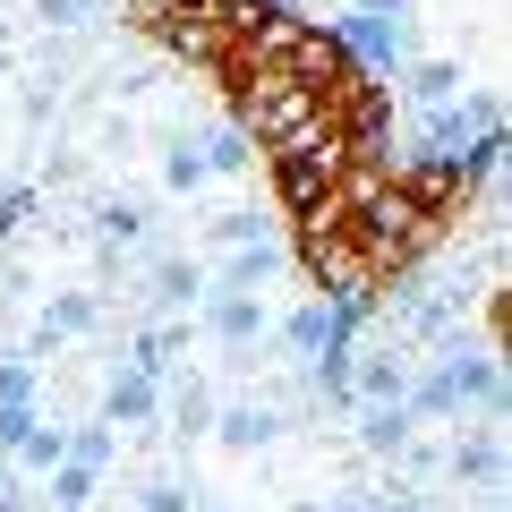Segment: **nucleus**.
<instances>
[{
  "label": "nucleus",
  "mask_w": 512,
  "mask_h": 512,
  "mask_svg": "<svg viewBox=\"0 0 512 512\" xmlns=\"http://www.w3.org/2000/svg\"><path fill=\"white\" fill-rule=\"evenodd\" d=\"M436 376H444V393H453V410H470V402L504 410V367H495V350L444 342V350H436Z\"/></svg>",
  "instance_id": "nucleus-1"
},
{
  "label": "nucleus",
  "mask_w": 512,
  "mask_h": 512,
  "mask_svg": "<svg viewBox=\"0 0 512 512\" xmlns=\"http://www.w3.org/2000/svg\"><path fill=\"white\" fill-rule=\"evenodd\" d=\"M205 333H214L222 350H256L274 333V308H265V299H239V291H205Z\"/></svg>",
  "instance_id": "nucleus-2"
},
{
  "label": "nucleus",
  "mask_w": 512,
  "mask_h": 512,
  "mask_svg": "<svg viewBox=\"0 0 512 512\" xmlns=\"http://www.w3.org/2000/svg\"><path fill=\"white\" fill-rule=\"evenodd\" d=\"M333 43H342L350 60H367L376 77H402V69H410V35H402V26H376V18H342V26H333Z\"/></svg>",
  "instance_id": "nucleus-3"
},
{
  "label": "nucleus",
  "mask_w": 512,
  "mask_h": 512,
  "mask_svg": "<svg viewBox=\"0 0 512 512\" xmlns=\"http://www.w3.org/2000/svg\"><path fill=\"white\" fill-rule=\"evenodd\" d=\"M205 436L222 444V453H265V444L282 436V410L274 402H214V427Z\"/></svg>",
  "instance_id": "nucleus-4"
},
{
  "label": "nucleus",
  "mask_w": 512,
  "mask_h": 512,
  "mask_svg": "<svg viewBox=\"0 0 512 512\" xmlns=\"http://www.w3.org/2000/svg\"><path fill=\"white\" fill-rule=\"evenodd\" d=\"M146 419H163V376L120 367V376L103 384V427H146Z\"/></svg>",
  "instance_id": "nucleus-5"
},
{
  "label": "nucleus",
  "mask_w": 512,
  "mask_h": 512,
  "mask_svg": "<svg viewBox=\"0 0 512 512\" xmlns=\"http://www.w3.org/2000/svg\"><path fill=\"white\" fill-rule=\"evenodd\" d=\"M350 325H359V316H342V308H325V299H299V308L282 316V350H299V359H316V350H333V342H350Z\"/></svg>",
  "instance_id": "nucleus-6"
},
{
  "label": "nucleus",
  "mask_w": 512,
  "mask_h": 512,
  "mask_svg": "<svg viewBox=\"0 0 512 512\" xmlns=\"http://www.w3.org/2000/svg\"><path fill=\"white\" fill-rule=\"evenodd\" d=\"M86 333H103V291H52V308H43V325H35V350L86 342Z\"/></svg>",
  "instance_id": "nucleus-7"
},
{
  "label": "nucleus",
  "mask_w": 512,
  "mask_h": 512,
  "mask_svg": "<svg viewBox=\"0 0 512 512\" xmlns=\"http://www.w3.org/2000/svg\"><path fill=\"white\" fill-rule=\"evenodd\" d=\"M291 256H282V239H256V248H231L214 265V291H239V299H265V282L282 274Z\"/></svg>",
  "instance_id": "nucleus-8"
},
{
  "label": "nucleus",
  "mask_w": 512,
  "mask_h": 512,
  "mask_svg": "<svg viewBox=\"0 0 512 512\" xmlns=\"http://www.w3.org/2000/svg\"><path fill=\"white\" fill-rule=\"evenodd\" d=\"M410 436H419V419H410V402H367V410H359V453L393 461V453H402Z\"/></svg>",
  "instance_id": "nucleus-9"
},
{
  "label": "nucleus",
  "mask_w": 512,
  "mask_h": 512,
  "mask_svg": "<svg viewBox=\"0 0 512 512\" xmlns=\"http://www.w3.org/2000/svg\"><path fill=\"white\" fill-rule=\"evenodd\" d=\"M444 470L495 495V487H504V444H495V436H453V444H444Z\"/></svg>",
  "instance_id": "nucleus-10"
},
{
  "label": "nucleus",
  "mask_w": 512,
  "mask_h": 512,
  "mask_svg": "<svg viewBox=\"0 0 512 512\" xmlns=\"http://www.w3.org/2000/svg\"><path fill=\"white\" fill-rule=\"evenodd\" d=\"M146 282H154L163 308H197V299H205V265H197V256H171V248L146 265Z\"/></svg>",
  "instance_id": "nucleus-11"
},
{
  "label": "nucleus",
  "mask_w": 512,
  "mask_h": 512,
  "mask_svg": "<svg viewBox=\"0 0 512 512\" xmlns=\"http://www.w3.org/2000/svg\"><path fill=\"white\" fill-rule=\"evenodd\" d=\"M163 419H171V436H205V427H214V384L205 376H180L163 393Z\"/></svg>",
  "instance_id": "nucleus-12"
},
{
  "label": "nucleus",
  "mask_w": 512,
  "mask_h": 512,
  "mask_svg": "<svg viewBox=\"0 0 512 512\" xmlns=\"http://www.w3.org/2000/svg\"><path fill=\"white\" fill-rule=\"evenodd\" d=\"M402 94H410L419 111H444V103L461 94V60H410V69H402Z\"/></svg>",
  "instance_id": "nucleus-13"
},
{
  "label": "nucleus",
  "mask_w": 512,
  "mask_h": 512,
  "mask_svg": "<svg viewBox=\"0 0 512 512\" xmlns=\"http://www.w3.org/2000/svg\"><path fill=\"white\" fill-rule=\"evenodd\" d=\"M94 231H103V248H137L146 239V205L137 197H94Z\"/></svg>",
  "instance_id": "nucleus-14"
},
{
  "label": "nucleus",
  "mask_w": 512,
  "mask_h": 512,
  "mask_svg": "<svg viewBox=\"0 0 512 512\" xmlns=\"http://www.w3.org/2000/svg\"><path fill=\"white\" fill-rule=\"evenodd\" d=\"M205 180H214V171H222V180H239V171H256V137H248V128H214V137H205Z\"/></svg>",
  "instance_id": "nucleus-15"
},
{
  "label": "nucleus",
  "mask_w": 512,
  "mask_h": 512,
  "mask_svg": "<svg viewBox=\"0 0 512 512\" xmlns=\"http://www.w3.org/2000/svg\"><path fill=\"white\" fill-rule=\"evenodd\" d=\"M18 461H26V470H43V478H52L60 461H69V427L35 419V427H26V444H18Z\"/></svg>",
  "instance_id": "nucleus-16"
},
{
  "label": "nucleus",
  "mask_w": 512,
  "mask_h": 512,
  "mask_svg": "<svg viewBox=\"0 0 512 512\" xmlns=\"http://www.w3.org/2000/svg\"><path fill=\"white\" fill-rule=\"evenodd\" d=\"M163 188H171V197H197V188H205V154L188 146V137L163 146Z\"/></svg>",
  "instance_id": "nucleus-17"
},
{
  "label": "nucleus",
  "mask_w": 512,
  "mask_h": 512,
  "mask_svg": "<svg viewBox=\"0 0 512 512\" xmlns=\"http://www.w3.org/2000/svg\"><path fill=\"white\" fill-rule=\"evenodd\" d=\"M111 453H120V436H111L103 419H94V427H69V461H77V470L103 478V470H111Z\"/></svg>",
  "instance_id": "nucleus-18"
},
{
  "label": "nucleus",
  "mask_w": 512,
  "mask_h": 512,
  "mask_svg": "<svg viewBox=\"0 0 512 512\" xmlns=\"http://www.w3.org/2000/svg\"><path fill=\"white\" fill-rule=\"evenodd\" d=\"M94 487H103L94 470H77V461H60V470H52V512H86V504H94Z\"/></svg>",
  "instance_id": "nucleus-19"
},
{
  "label": "nucleus",
  "mask_w": 512,
  "mask_h": 512,
  "mask_svg": "<svg viewBox=\"0 0 512 512\" xmlns=\"http://www.w3.org/2000/svg\"><path fill=\"white\" fill-rule=\"evenodd\" d=\"M35 393H43L35 359H0V410H35Z\"/></svg>",
  "instance_id": "nucleus-20"
},
{
  "label": "nucleus",
  "mask_w": 512,
  "mask_h": 512,
  "mask_svg": "<svg viewBox=\"0 0 512 512\" xmlns=\"http://www.w3.org/2000/svg\"><path fill=\"white\" fill-rule=\"evenodd\" d=\"M137 512H197V495H188L180 478H146V495H137Z\"/></svg>",
  "instance_id": "nucleus-21"
},
{
  "label": "nucleus",
  "mask_w": 512,
  "mask_h": 512,
  "mask_svg": "<svg viewBox=\"0 0 512 512\" xmlns=\"http://www.w3.org/2000/svg\"><path fill=\"white\" fill-rule=\"evenodd\" d=\"M214 239L222 248H256V239H274V231H265L256 214H214Z\"/></svg>",
  "instance_id": "nucleus-22"
},
{
  "label": "nucleus",
  "mask_w": 512,
  "mask_h": 512,
  "mask_svg": "<svg viewBox=\"0 0 512 512\" xmlns=\"http://www.w3.org/2000/svg\"><path fill=\"white\" fill-rule=\"evenodd\" d=\"M35 18L52 26V35H69V26H86V18H94V0H35Z\"/></svg>",
  "instance_id": "nucleus-23"
},
{
  "label": "nucleus",
  "mask_w": 512,
  "mask_h": 512,
  "mask_svg": "<svg viewBox=\"0 0 512 512\" xmlns=\"http://www.w3.org/2000/svg\"><path fill=\"white\" fill-rule=\"evenodd\" d=\"M410 9H419V0H359V18H376V26H402V35H410Z\"/></svg>",
  "instance_id": "nucleus-24"
},
{
  "label": "nucleus",
  "mask_w": 512,
  "mask_h": 512,
  "mask_svg": "<svg viewBox=\"0 0 512 512\" xmlns=\"http://www.w3.org/2000/svg\"><path fill=\"white\" fill-rule=\"evenodd\" d=\"M26 205H35V188H9V197H0V248H9V231L26 222Z\"/></svg>",
  "instance_id": "nucleus-25"
},
{
  "label": "nucleus",
  "mask_w": 512,
  "mask_h": 512,
  "mask_svg": "<svg viewBox=\"0 0 512 512\" xmlns=\"http://www.w3.org/2000/svg\"><path fill=\"white\" fill-rule=\"evenodd\" d=\"M333 512H384V504H376V495H342V504H333Z\"/></svg>",
  "instance_id": "nucleus-26"
},
{
  "label": "nucleus",
  "mask_w": 512,
  "mask_h": 512,
  "mask_svg": "<svg viewBox=\"0 0 512 512\" xmlns=\"http://www.w3.org/2000/svg\"><path fill=\"white\" fill-rule=\"evenodd\" d=\"M384 512H436V504H427V495H402V504H384Z\"/></svg>",
  "instance_id": "nucleus-27"
},
{
  "label": "nucleus",
  "mask_w": 512,
  "mask_h": 512,
  "mask_svg": "<svg viewBox=\"0 0 512 512\" xmlns=\"http://www.w3.org/2000/svg\"><path fill=\"white\" fill-rule=\"evenodd\" d=\"M291 512H325V504H291Z\"/></svg>",
  "instance_id": "nucleus-28"
},
{
  "label": "nucleus",
  "mask_w": 512,
  "mask_h": 512,
  "mask_svg": "<svg viewBox=\"0 0 512 512\" xmlns=\"http://www.w3.org/2000/svg\"><path fill=\"white\" fill-rule=\"evenodd\" d=\"M0 86H9V60H0Z\"/></svg>",
  "instance_id": "nucleus-29"
}]
</instances>
